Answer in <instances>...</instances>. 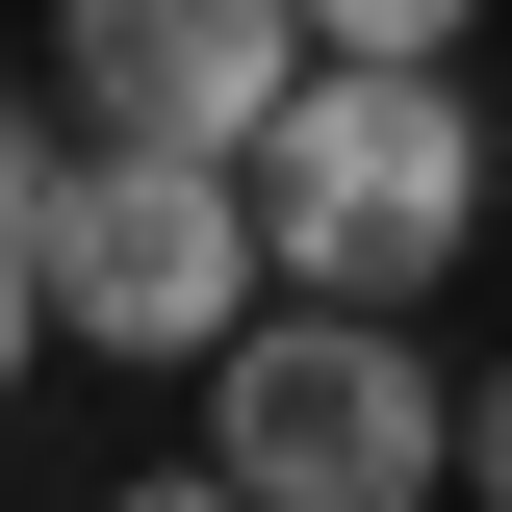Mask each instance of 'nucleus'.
I'll return each mask as SVG.
<instances>
[{"instance_id": "nucleus-1", "label": "nucleus", "mask_w": 512, "mask_h": 512, "mask_svg": "<svg viewBox=\"0 0 512 512\" xmlns=\"http://www.w3.org/2000/svg\"><path fill=\"white\" fill-rule=\"evenodd\" d=\"M256 231H282V282H359V308L461 282V231H487V103H461V52H308L282 128H256Z\"/></svg>"}, {"instance_id": "nucleus-2", "label": "nucleus", "mask_w": 512, "mask_h": 512, "mask_svg": "<svg viewBox=\"0 0 512 512\" xmlns=\"http://www.w3.org/2000/svg\"><path fill=\"white\" fill-rule=\"evenodd\" d=\"M205 487H256V512H436V487H461L436 333L359 308V282H282V308L205 359Z\"/></svg>"}, {"instance_id": "nucleus-3", "label": "nucleus", "mask_w": 512, "mask_h": 512, "mask_svg": "<svg viewBox=\"0 0 512 512\" xmlns=\"http://www.w3.org/2000/svg\"><path fill=\"white\" fill-rule=\"evenodd\" d=\"M52 333L77 359H231L256 282H282V231H256V154H205V128H103V154H52Z\"/></svg>"}, {"instance_id": "nucleus-4", "label": "nucleus", "mask_w": 512, "mask_h": 512, "mask_svg": "<svg viewBox=\"0 0 512 512\" xmlns=\"http://www.w3.org/2000/svg\"><path fill=\"white\" fill-rule=\"evenodd\" d=\"M308 52H333L308 0H52V77H77V128H205V154H256Z\"/></svg>"}, {"instance_id": "nucleus-5", "label": "nucleus", "mask_w": 512, "mask_h": 512, "mask_svg": "<svg viewBox=\"0 0 512 512\" xmlns=\"http://www.w3.org/2000/svg\"><path fill=\"white\" fill-rule=\"evenodd\" d=\"M333 52H461V26H487V0H308Z\"/></svg>"}, {"instance_id": "nucleus-6", "label": "nucleus", "mask_w": 512, "mask_h": 512, "mask_svg": "<svg viewBox=\"0 0 512 512\" xmlns=\"http://www.w3.org/2000/svg\"><path fill=\"white\" fill-rule=\"evenodd\" d=\"M26 359H77V333H52V256L0 231V384H26Z\"/></svg>"}, {"instance_id": "nucleus-7", "label": "nucleus", "mask_w": 512, "mask_h": 512, "mask_svg": "<svg viewBox=\"0 0 512 512\" xmlns=\"http://www.w3.org/2000/svg\"><path fill=\"white\" fill-rule=\"evenodd\" d=\"M461 487H487V512H512V359H487V384H461Z\"/></svg>"}, {"instance_id": "nucleus-8", "label": "nucleus", "mask_w": 512, "mask_h": 512, "mask_svg": "<svg viewBox=\"0 0 512 512\" xmlns=\"http://www.w3.org/2000/svg\"><path fill=\"white\" fill-rule=\"evenodd\" d=\"M0 231H52V128H26V103H0Z\"/></svg>"}]
</instances>
